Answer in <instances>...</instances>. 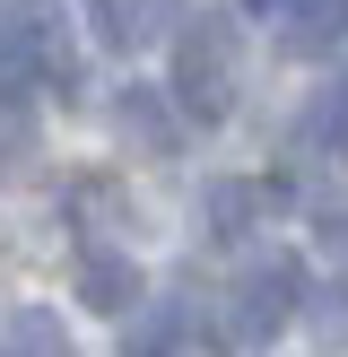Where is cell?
<instances>
[{
    "mask_svg": "<svg viewBox=\"0 0 348 357\" xmlns=\"http://www.w3.org/2000/svg\"><path fill=\"white\" fill-rule=\"evenodd\" d=\"M79 305L87 314H131L139 305V261L131 253H79Z\"/></svg>",
    "mask_w": 348,
    "mask_h": 357,
    "instance_id": "cell-5",
    "label": "cell"
},
{
    "mask_svg": "<svg viewBox=\"0 0 348 357\" xmlns=\"http://www.w3.org/2000/svg\"><path fill=\"white\" fill-rule=\"evenodd\" d=\"M305 139H313V149H331V157H348V79L305 114Z\"/></svg>",
    "mask_w": 348,
    "mask_h": 357,
    "instance_id": "cell-9",
    "label": "cell"
},
{
    "mask_svg": "<svg viewBox=\"0 0 348 357\" xmlns=\"http://www.w3.org/2000/svg\"><path fill=\"white\" fill-rule=\"evenodd\" d=\"M174 17H183V0H87V35L104 52L157 44V35H174Z\"/></svg>",
    "mask_w": 348,
    "mask_h": 357,
    "instance_id": "cell-4",
    "label": "cell"
},
{
    "mask_svg": "<svg viewBox=\"0 0 348 357\" xmlns=\"http://www.w3.org/2000/svg\"><path fill=\"white\" fill-rule=\"evenodd\" d=\"M313 244L348 271V201H313Z\"/></svg>",
    "mask_w": 348,
    "mask_h": 357,
    "instance_id": "cell-12",
    "label": "cell"
},
{
    "mask_svg": "<svg viewBox=\"0 0 348 357\" xmlns=\"http://www.w3.org/2000/svg\"><path fill=\"white\" fill-rule=\"evenodd\" d=\"M235 79H244V35L226 9H191L183 26H174V79L166 96L183 105L191 122H226L235 114Z\"/></svg>",
    "mask_w": 348,
    "mask_h": 357,
    "instance_id": "cell-1",
    "label": "cell"
},
{
    "mask_svg": "<svg viewBox=\"0 0 348 357\" xmlns=\"http://www.w3.org/2000/svg\"><path fill=\"white\" fill-rule=\"evenodd\" d=\"M0 357H70V331L52 323V314L17 305V314H9V331H0Z\"/></svg>",
    "mask_w": 348,
    "mask_h": 357,
    "instance_id": "cell-8",
    "label": "cell"
},
{
    "mask_svg": "<svg viewBox=\"0 0 348 357\" xmlns=\"http://www.w3.org/2000/svg\"><path fill=\"white\" fill-rule=\"evenodd\" d=\"M296 305H305V261L270 244V253L244 261L235 296H226V340H235V349H270L278 331L296 323Z\"/></svg>",
    "mask_w": 348,
    "mask_h": 357,
    "instance_id": "cell-2",
    "label": "cell"
},
{
    "mask_svg": "<svg viewBox=\"0 0 348 357\" xmlns=\"http://www.w3.org/2000/svg\"><path fill=\"white\" fill-rule=\"evenodd\" d=\"M296 314L313 323V340H348V288H305Z\"/></svg>",
    "mask_w": 348,
    "mask_h": 357,
    "instance_id": "cell-10",
    "label": "cell"
},
{
    "mask_svg": "<svg viewBox=\"0 0 348 357\" xmlns=\"http://www.w3.org/2000/svg\"><path fill=\"white\" fill-rule=\"evenodd\" d=\"M244 9H287V0H244Z\"/></svg>",
    "mask_w": 348,
    "mask_h": 357,
    "instance_id": "cell-13",
    "label": "cell"
},
{
    "mask_svg": "<svg viewBox=\"0 0 348 357\" xmlns=\"http://www.w3.org/2000/svg\"><path fill=\"white\" fill-rule=\"evenodd\" d=\"M270 201H287V183H209V236H253Z\"/></svg>",
    "mask_w": 348,
    "mask_h": 357,
    "instance_id": "cell-7",
    "label": "cell"
},
{
    "mask_svg": "<svg viewBox=\"0 0 348 357\" xmlns=\"http://www.w3.org/2000/svg\"><path fill=\"white\" fill-rule=\"evenodd\" d=\"M104 122H113L139 157H174V139H183V114H174L166 87H113V96H104Z\"/></svg>",
    "mask_w": 348,
    "mask_h": 357,
    "instance_id": "cell-3",
    "label": "cell"
},
{
    "mask_svg": "<svg viewBox=\"0 0 348 357\" xmlns=\"http://www.w3.org/2000/svg\"><path fill=\"white\" fill-rule=\"evenodd\" d=\"M122 357H183V314H148V323H131V349Z\"/></svg>",
    "mask_w": 348,
    "mask_h": 357,
    "instance_id": "cell-11",
    "label": "cell"
},
{
    "mask_svg": "<svg viewBox=\"0 0 348 357\" xmlns=\"http://www.w3.org/2000/svg\"><path fill=\"white\" fill-rule=\"evenodd\" d=\"M348 44V0H287V52L313 61V52Z\"/></svg>",
    "mask_w": 348,
    "mask_h": 357,
    "instance_id": "cell-6",
    "label": "cell"
}]
</instances>
